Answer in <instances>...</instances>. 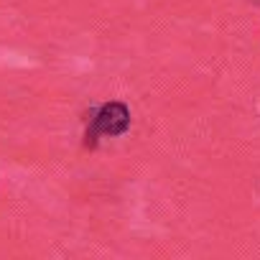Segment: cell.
Segmentation results:
<instances>
[{
	"label": "cell",
	"instance_id": "1",
	"mask_svg": "<svg viewBox=\"0 0 260 260\" xmlns=\"http://www.w3.org/2000/svg\"><path fill=\"white\" fill-rule=\"evenodd\" d=\"M127 125H130V112H127L125 105H120V102H107V105H102V107L94 112L92 122H89V130H87V146L94 148L100 138L125 133Z\"/></svg>",
	"mask_w": 260,
	"mask_h": 260
}]
</instances>
